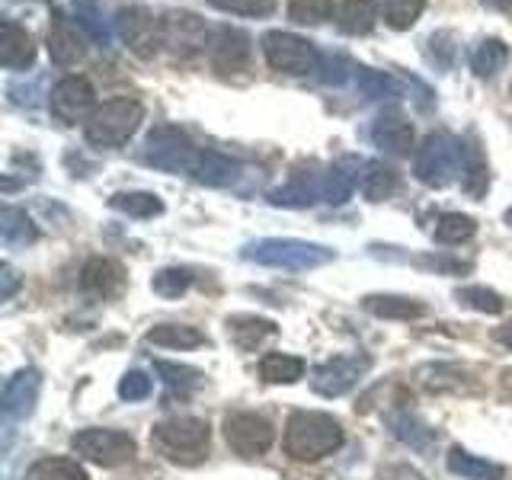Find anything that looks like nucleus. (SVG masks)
Segmentation results:
<instances>
[{"label": "nucleus", "mask_w": 512, "mask_h": 480, "mask_svg": "<svg viewBox=\"0 0 512 480\" xmlns=\"http://www.w3.org/2000/svg\"><path fill=\"white\" fill-rule=\"evenodd\" d=\"M343 426L330 413L317 410H295L285 423V455L295 461H320L343 448Z\"/></svg>", "instance_id": "1"}, {"label": "nucleus", "mask_w": 512, "mask_h": 480, "mask_svg": "<svg viewBox=\"0 0 512 480\" xmlns=\"http://www.w3.org/2000/svg\"><path fill=\"white\" fill-rule=\"evenodd\" d=\"M240 256L256 266L308 272L317 266H327L333 260V250L324 244H311V240H295V237H263V240H250V244H244Z\"/></svg>", "instance_id": "2"}, {"label": "nucleus", "mask_w": 512, "mask_h": 480, "mask_svg": "<svg viewBox=\"0 0 512 480\" xmlns=\"http://www.w3.org/2000/svg\"><path fill=\"white\" fill-rule=\"evenodd\" d=\"M151 445L173 464H202L208 458V445H212V429L199 416H173L151 429Z\"/></svg>", "instance_id": "3"}, {"label": "nucleus", "mask_w": 512, "mask_h": 480, "mask_svg": "<svg viewBox=\"0 0 512 480\" xmlns=\"http://www.w3.org/2000/svg\"><path fill=\"white\" fill-rule=\"evenodd\" d=\"M144 119V106L128 96H116L103 106H96L90 122L84 125V138L93 148H122V144L138 132Z\"/></svg>", "instance_id": "4"}, {"label": "nucleus", "mask_w": 512, "mask_h": 480, "mask_svg": "<svg viewBox=\"0 0 512 480\" xmlns=\"http://www.w3.org/2000/svg\"><path fill=\"white\" fill-rule=\"evenodd\" d=\"M413 173H416V180L429 189L452 186L464 173V144L445 132L429 135L423 141V148L416 151Z\"/></svg>", "instance_id": "5"}, {"label": "nucleus", "mask_w": 512, "mask_h": 480, "mask_svg": "<svg viewBox=\"0 0 512 480\" xmlns=\"http://www.w3.org/2000/svg\"><path fill=\"white\" fill-rule=\"evenodd\" d=\"M263 55L272 71L292 74V77H308L320 68V52L308 42L295 36V32H266L263 36Z\"/></svg>", "instance_id": "6"}, {"label": "nucleus", "mask_w": 512, "mask_h": 480, "mask_svg": "<svg viewBox=\"0 0 512 480\" xmlns=\"http://www.w3.org/2000/svg\"><path fill=\"white\" fill-rule=\"evenodd\" d=\"M196 144L189 141L186 132H180L176 125H157L154 132L144 138V160L157 170L167 173H192L196 167Z\"/></svg>", "instance_id": "7"}, {"label": "nucleus", "mask_w": 512, "mask_h": 480, "mask_svg": "<svg viewBox=\"0 0 512 480\" xmlns=\"http://www.w3.org/2000/svg\"><path fill=\"white\" fill-rule=\"evenodd\" d=\"M71 448L100 468H119V464H128L135 458L138 445L128 432L119 429H80L71 439Z\"/></svg>", "instance_id": "8"}, {"label": "nucleus", "mask_w": 512, "mask_h": 480, "mask_svg": "<svg viewBox=\"0 0 512 480\" xmlns=\"http://www.w3.org/2000/svg\"><path fill=\"white\" fill-rule=\"evenodd\" d=\"M119 39L132 48L138 58H154L160 52V45H167V23L157 20L148 7H128L119 10Z\"/></svg>", "instance_id": "9"}, {"label": "nucleus", "mask_w": 512, "mask_h": 480, "mask_svg": "<svg viewBox=\"0 0 512 480\" xmlns=\"http://www.w3.org/2000/svg\"><path fill=\"white\" fill-rule=\"evenodd\" d=\"M224 439L237 455L260 458L276 442V429L260 413H228L224 416Z\"/></svg>", "instance_id": "10"}, {"label": "nucleus", "mask_w": 512, "mask_h": 480, "mask_svg": "<svg viewBox=\"0 0 512 480\" xmlns=\"http://www.w3.org/2000/svg\"><path fill=\"white\" fill-rule=\"evenodd\" d=\"M368 368H372V359H368L365 352H356V356H336V359L314 368L311 388L320 397H343L368 375Z\"/></svg>", "instance_id": "11"}, {"label": "nucleus", "mask_w": 512, "mask_h": 480, "mask_svg": "<svg viewBox=\"0 0 512 480\" xmlns=\"http://www.w3.org/2000/svg\"><path fill=\"white\" fill-rule=\"evenodd\" d=\"M48 106H52L55 119L64 125H77V122H90V116L96 112V93L90 87L87 77H64L52 87V96H48Z\"/></svg>", "instance_id": "12"}, {"label": "nucleus", "mask_w": 512, "mask_h": 480, "mask_svg": "<svg viewBox=\"0 0 512 480\" xmlns=\"http://www.w3.org/2000/svg\"><path fill=\"white\" fill-rule=\"evenodd\" d=\"M87 55V32L80 29L71 16L52 13V26H48V58L58 68H74L77 61Z\"/></svg>", "instance_id": "13"}, {"label": "nucleus", "mask_w": 512, "mask_h": 480, "mask_svg": "<svg viewBox=\"0 0 512 480\" xmlns=\"http://www.w3.org/2000/svg\"><path fill=\"white\" fill-rule=\"evenodd\" d=\"M39 388H42V375L36 372V368H20V372L4 384L0 407H4L7 423H20L32 410H36Z\"/></svg>", "instance_id": "14"}, {"label": "nucleus", "mask_w": 512, "mask_h": 480, "mask_svg": "<svg viewBox=\"0 0 512 480\" xmlns=\"http://www.w3.org/2000/svg\"><path fill=\"white\" fill-rule=\"evenodd\" d=\"M208 58H212L215 71H221V74L247 68V61H250V39L240 29L221 26V29H215V36L208 39Z\"/></svg>", "instance_id": "15"}, {"label": "nucleus", "mask_w": 512, "mask_h": 480, "mask_svg": "<svg viewBox=\"0 0 512 480\" xmlns=\"http://www.w3.org/2000/svg\"><path fill=\"white\" fill-rule=\"evenodd\" d=\"M372 141H375V148H381L384 154L407 157L413 151V125L400 116L397 109H388L375 119Z\"/></svg>", "instance_id": "16"}, {"label": "nucleus", "mask_w": 512, "mask_h": 480, "mask_svg": "<svg viewBox=\"0 0 512 480\" xmlns=\"http://www.w3.org/2000/svg\"><path fill=\"white\" fill-rule=\"evenodd\" d=\"M125 285V269L116 260H106V256H93V260L80 272V288L93 298H112L119 295Z\"/></svg>", "instance_id": "17"}, {"label": "nucleus", "mask_w": 512, "mask_h": 480, "mask_svg": "<svg viewBox=\"0 0 512 480\" xmlns=\"http://www.w3.org/2000/svg\"><path fill=\"white\" fill-rule=\"evenodd\" d=\"M0 64L7 71H26L36 64V45H32L29 32L13 20H4L0 26Z\"/></svg>", "instance_id": "18"}, {"label": "nucleus", "mask_w": 512, "mask_h": 480, "mask_svg": "<svg viewBox=\"0 0 512 480\" xmlns=\"http://www.w3.org/2000/svg\"><path fill=\"white\" fill-rule=\"evenodd\" d=\"M276 333H279L276 320H266V317H256V314H234V317H228V336H231V343L237 349H244V352L260 349Z\"/></svg>", "instance_id": "19"}, {"label": "nucleus", "mask_w": 512, "mask_h": 480, "mask_svg": "<svg viewBox=\"0 0 512 480\" xmlns=\"http://www.w3.org/2000/svg\"><path fill=\"white\" fill-rule=\"evenodd\" d=\"M388 429L397 442L410 445L413 452H429L436 445V429H429L420 416L410 410H391L388 413Z\"/></svg>", "instance_id": "20"}, {"label": "nucleus", "mask_w": 512, "mask_h": 480, "mask_svg": "<svg viewBox=\"0 0 512 480\" xmlns=\"http://www.w3.org/2000/svg\"><path fill=\"white\" fill-rule=\"evenodd\" d=\"M240 173V164L218 151H199L196 167H192V180L202 186H231Z\"/></svg>", "instance_id": "21"}, {"label": "nucleus", "mask_w": 512, "mask_h": 480, "mask_svg": "<svg viewBox=\"0 0 512 480\" xmlns=\"http://www.w3.org/2000/svg\"><path fill=\"white\" fill-rule=\"evenodd\" d=\"M378 23V4L375 0H343L336 10V26L346 36H365Z\"/></svg>", "instance_id": "22"}, {"label": "nucleus", "mask_w": 512, "mask_h": 480, "mask_svg": "<svg viewBox=\"0 0 512 480\" xmlns=\"http://www.w3.org/2000/svg\"><path fill=\"white\" fill-rule=\"evenodd\" d=\"M0 240H4V247L16 250V247H29L39 240V231L32 218L23 212V208H13L7 205L4 212H0Z\"/></svg>", "instance_id": "23"}, {"label": "nucleus", "mask_w": 512, "mask_h": 480, "mask_svg": "<svg viewBox=\"0 0 512 480\" xmlns=\"http://www.w3.org/2000/svg\"><path fill=\"white\" fill-rule=\"evenodd\" d=\"M144 340L164 349H196L208 343V336L199 327H189V324H160L144 333Z\"/></svg>", "instance_id": "24"}, {"label": "nucleus", "mask_w": 512, "mask_h": 480, "mask_svg": "<svg viewBox=\"0 0 512 480\" xmlns=\"http://www.w3.org/2000/svg\"><path fill=\"white\" fill-rule=\"evenodd\" d=\"M448 471L464 480H503L506 474L496 461L477 458L471 452H464V448H452V452H448Z\"/></svg>", "instance_id": "25"}, {"label": "nucleus", "mask_w": 512, "mask_h": 480, "mask_svg": "<svg viewBox=\"0 0 512 480\" xmlns=\"http://www.w3.org/2000/svg\"><path fill=\"white\" fill-rule=\"evenodd\" d=\"M365 311H372L375 317H388V320H413V317L426 314V308L420 301L400 298V295H368Z\"/></svg>", "instance_id": "26"}, {"label": "nucleus", "mask_w": 512, "mask_h": 480, "mask_svg": "<svg viewBox=\"0 0 512 480\" xmlns=\"http://www.w3.org/2000/svg\"><path fill=\"white\" fill-rule=\"evenodd\" d=\"M317 199H320V183L308 180V176H295L292 183H285V186L269 192V202L282 205V208H308Z\"/></svg>", "instance_id": "27"}, {"label": "nucleus", "mask_w": 512, "mask_h": 480, "mask_svg": "<svg viewBox=\"0 0 512 480\" xmlns=\"http://www.w3.org/2000/svg\"><path fill=\"white\" fill-rule=\"evenodd\" d=\"M474 234H477V221L461 212H445L436 218V224H432V237L448 247L464 244V240H471Z\"/></svg>", "instance_id": "28"}, {"label": "nucleus", "mask_w": 512, "mask_h": 480, "mask_svg": "<svg viewBox=\"0 0 512 480\" xmlns=\"http://www.w3.org/2000/svg\"><path fill=\"white\" fill-rule=\"evenodd\" d=\"M304 375V362L298 356H285V352H269L260 362V378L269 384H295Z\"/></svg>", "instance_id": "29"}, {"label": "nucleus", "mask_w": 512, "mask_h": 480, "mask_svg": "<svg viewBox=\"0 0 512 480\" xmlns=\"http://www.w3.org/2000/svg\"><path fill=\"white\" fill-rule=\"evenodd\" d=\"M509 61V48L500 39H484L477 42V48L471 52V68L477 77H493L496 71H503Z\"/></svg>", "instance_id": "30"}, {"label": "nucleus", "mask_w": 512, "mask_h": 480, "mask_svg": "<svg viewBox=\"0 0 512 480\" xmlns=\"http://www.w3.org/2000/svg\"><path fill=\"white\" fill-rule=\"evenodd\" d=\"M74 23L87 32V39H93L96 45H109L112 32L103 20V10L96 0H74Z\"/></svg>", "instance_id": "31"}, {"label": "nucleus", "mask_w": 512, "mask_h": 480, "mask_svg": "<svg viewBox=\"0 0 512 480\" xmlns=\"http://www.w3.org/2000/svg\"><path fill=\"white\" fill-rule=\"evenodd\" d=\"M109 205L128 218H154L164 212V202H160L154 192H116V196L109 199Z\"/></svg>", "instance_id": "32"}, {"label": "nucleus", "mask_w": 512, "mask_h": 480, "mask_svg": "<svg viewBox=\"0 0 512 480\" xmlns=\"http://www.w3.org/2000/svg\"><path fill=\"white\" fill-rule=\"evenodd\" d=\"M26 480H90V477L71 458H39L26 471Z\"/></svg>", "instance_id": "33"}, {"label": "nucleus", "mask_w": 512, "mask_h": 480, "mask_svg": "<svg viewBox=\"0 0 512 480\" xmlns=\"http://www.w3.org/2000/svg\"><path fill=\"white\" fill-rule=\"evenodd\" d=\"M397 189V173L384 164H368L362 173V196L372 202H384Z\"/></svg>", "instance_id": "34"}, {"label": "nucleus", "mask_w": 512, "mask_h": 480, "mask_svg": "<svg viewBox=\"0 0 512 480\" xmlns=\"http://www.w3.org/2000/svg\"><path fill=\"white\" fill-rule=\"evenodd\" d=\"M154 368L160 372V378H164V384L173 391V394H192L199 388V381H202V372L199 368H189V365H173V362H154Z\"/></svg>", "instance_id": "35"}, {"label": "nucleus", "mask_w": 512, "mask_h": 480, "mask_svg": "<svg viewBox=\"0 0 512 480\" xmlns=\"http://www.w3.org/2000/svg\"><path fill=\"white\" fill-rule=\"evenodd\" d=\"M487 183H490V173H487V164L484 157H480V151L474 148H464V173H461V186L468 196H484L487 192Z\"/></svg>", "instance_id": "36"}, {"label": "nucleus", "mask_w": 512, "mask_h": 480, "mask_svg": "<svg viewBox=\"0 0 512 480\" xmlns=\"http://www.w3.org/2000/svg\"><path fill=\"white\" fill-rule=\"evenodd\" d=\"M356 84L365 100H391V96H400L397 80L372 68H356Z\"/></svg>", "instance_id": "37"}, {"label": "nucleus", "mask_w": 512, "mask_h": 480, "mask_svg": "<svg viewBox=\"0 0 512 480\" xmlns=\"http://www.w3.org/2000/svg\"><path fill=\"white\" fill-rule=\"evenodd\" d=\"M423 7H426V0H381L384 23H388L391 29H397V32L410 29L416 20H420Z\"/></svg>", "instance_id": "38"}, {"label": "nucleus", "mask_w": 512, "mask_h": 480, "mask_svg": "<svg viewBox=\"0 0 512 480\" xmlns=\"http://www.w3.org/2000/svg\"><path fill=\"white\" fill-rule=\"evenodd\" d=\"M333 13V0H288V20L298 26H320Z\"/></svg>", "instance_id": "39"}, {"label": "nucleus", "mask_w": 512, "mask_h": 480, "mask_svg": "<svg viewBox=\"0 0 512 480\" xmlns=\"http://www.w3.org/2000/svg\"><path fill=\"white\" fill-rule=\"evenodd\" d=\"M189 285H192V272L189 269H180V266L160 269L157 276L151 279L154 295H160V298H180V295L189 292Z\"/></svg>", "instance_id": "40"}, {"label": "nucleus", "mask_w": 512, "mask_h": 480, "mask_svg": "<svg viewBox=\"0 0 512 480\" xmlns=\"http://www.w3.org/2000/svg\"><path fill=\"white\" fill-rule=\"evenodd\" d=\"M461 304H468V308L480 311V314H503L506 311V301L493 292V288H484V285H468V288H458L455 295Z\"/></svg>", "instance_id": "41"}, {"label": "nucleus", "mask_w": 512, "mask_h": 480, "mask_svg": "<svg viewBox=\"0 0 512 480\" xmlns=\"http://www.w3.org/2000/svg\"><path fill=\"white\" fill-rule=\"evenodd\" d=\"M349 196H352V176L343 167L327 170L324 180H320V199L330 205H343Z\"/></svg>", "instance_id": "42"}, {"label": "nucleus", "mask_w": 512, "mask_h": 480, "mask_svg": "<svg viewBox=\"0 0 512 480\" xmlns=\"http://www.w3.org/2000/svg\"><path fill=\"white\" fill-rule=\"evenodd\" d=\"M215 10L237 13V16H269L276 10V0H208Z\"/></svg>", "instance_id": "43"}, {"label": "nucleus", "mask_w": 512, "mask_h": 480, "mask_svg": "<svg viewBox=\"0 0 512 480\" xmlns=\"http://www.w3.org/2000/svg\"><path fill=\"white\" fill-rule=\"evenodd\" d=\"M320 80H324L327 87H340V84H346V77L356 71L352 64L343 58V55H320Z\"/></svg>", "instance_id": "44"}, {"label": "nucleus", "mask_w": 512, "mask_h": 480, "mask_svg": "<svg viewBox=\"0 0 512 480\" xmlns=\"http://www.w3.org/2000/svg\"><path fill=\"white\" fill-rule=\"evenodd\" d=\"M148 394H151V378L144 372H125L122 375V381H119V397L122 400L132 404V400H144Z\"/></svg>", "instance_id": "45"}, {"label": "nucleus", "mask_w": 512, "mask_h": 480, "mask_svg": "<svg viewBox=\"0 0 512 480\" xmlns=\"http://www.w3.org/2000/svg\"><path fill=\"white\" fill-rule=\"evenodd\" d=\"M16 288H20V276H16V269L10 263L0 266V301H10L16 295Z\"/></svg>", "instance_id": "46"}, {"label": "nucleus", "mask_w": 512, "mask_h": 480, "mask_svg": "<svg viewBox=\"0 0 512 480\" xmlns=\"http://www.w3.org/2000/svg\"><path fill=\"white\" fill-rule=\"evenodd\" d=\"M378 480H423V474L410 468V464H391V468H384L378 474Z\"/></svg>", "instance_id": "47"}, {"label": "nucleus", "mask_w": 512, "mask_h": 480, "mask_svg": "<svg viewBox=\"0 0 512 480\" xmlns=\"http://www.w3.org/2000/svg\"><path fill=\"white\" fill-rule=\"evenodd\" d=\"M496 340H500L503 346H509L512 349V320H509V324H503V327H496Z\"/></svg>", "instance_id": "48"}, {"label": "nucleus", "mask_w": 512, "mask_h": 480, "mask_svg": "<svg viewBox=\"0 0 512 480\" xmlns=\"http://www.w3.org/2000/svg\"><path fill=\"white\" fill-rule=\"evenodd\" d=\"M500 388H503V397H512V368L500 375Z\"/></svg>", "instance_id": "49"}, {"label": "nucleus", "mask_w": 512, "mask_h": 480, "mask_svg": "<svg viewBox=\"0 0 512 480\" xmlns=\"http://www.w3.org/2000/svg\"><path fill=\"white\" fill-rule=\"evenodd\" d=\"M480 4L490 10H512V0H480Z\"/></svg>", "instance_id": "50"}, {"label": "nucleus", "mask_w": 512, "mask_h": 480, "mask_svg": "<svg viewBox=\"0 0 512 480\" xmlns=\"http://www.w3.org/2000/svg\"><path fill=\"white\" fill-rule=\"evenodd\" d=\"M506 221H509V228H512V208H509V212H506Z\"/></svg>", "instance_id": "51"}]
</instances>
